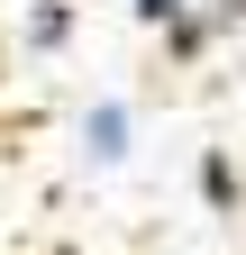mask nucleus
Segmentation results:
<instances>
[{
	"label": "nucleus",
	"mask_w": 246,
	"mask_h": 255,
	"mask_svg": "<svg viewBox=\"0 0 246 255\" xmlns=\"http://www.w3.org/2000/svg\"><path fill=\"white\" fill-rule=\"evenodd\" d=\"M73 146H82V164H91V173H119V164L137 155V110L119 101V91H101V101L73 119Z\"/></svg>",
	"instance_id": "nucleus-1"
},
{
	"label": "nucleus",
	"mask_w": 246,
	"mask_h": 255,
	"mask_svg": "<svg viewBox=\"0 0 246 255\" xmlns=\"http://www.w3.org/2000/svg\"><path fill=\"white\" fill-rule=\"evenodd\" d=\"M237 27H246V0H192V9L164 27V55H173V64H192V55H210L219 37H237Z\"/></svg>",
	"instance_id": "nucleus-2"
},
{
	"label": "nucleus",
	"mask_w": 246,
	"mask_h": 255,
	"mask_svg": "<svg viewBox=\"0 0 246 255\" xmlns=\"http://www.w3.org/2000/svg\"><path fill=\"white\" fill-rule=\"evenodd\" d=\"M18 46H27V55H64V46H73V0H27Z\"/></svg>",
	"instance_id": "nucleus-3"
},
{
	"label": "nucleus",
	"mask_w": 246,
	"mask_h": 255,
	"mask_svg": "<svg viewBox=\"0 0 246 255\" xmlns=\"http://www.w3.org/2000/svg\"><path fill=\"white\" fill-rule=\"evenodd\" d=\"M201 201H210V210H237V201H246V182H237V164H228L219 146L201 155Z\"/></svg>",
	"instance_id": "nucleus-4"
},
{
	"label": "nucleus",
	"mask_w": 246,
	"mask_h": 255,
	"mask_svg": "<svg viewBox=\"0 0 246 255\" xmlns=\"http://www.w3.org/2000/svg\"><path fill=\"white\" fill-rule=\"evenodd\" d=\"M182 9H192V0H128V18H137V27H173Z\"/></svg>",
	"instance_id": "nucleus-5"
}]
</instances>
